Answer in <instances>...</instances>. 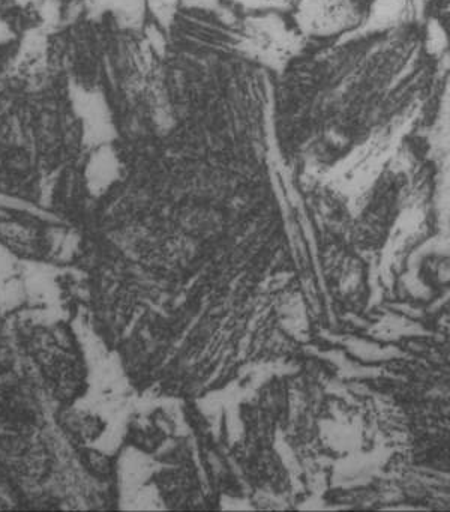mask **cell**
<instances>
[{"label":"cell","mask_w":450,"mask_h":512,"mask_svg":"<svg viewBox=\"0 0 450 512\" xmlns=\"http://www.w3.org/2000/svg\"><path fill=\"white\" fill-rule=\"evenodd\" d=\"M434 19L450 49V0H435Z\"/></svg>","instance_id":"3957f363"},{"label":"cell","mask_w":450,"mask_h":512,"mask_svg":"<svg viewBox=\"0 0 450 512\" xmlns=\"http://www.w3.org/2000/svg\"><path fill=\"white\" fill-rule=\"evenodd\" d=\"M248 52L252 58L269 67L287 64L296 53V37L279 19L264 17L246 31Z\"/></svg>","instance_id":"7a4b0ae2"},{"label":"cell","mask_w":450,"mask_h":512,"mask_svg":"<svg viewBox=\"0 0 450 512\" xmlns=\"http://www.w3.org/2000/svg\"><path fill=\"white\" fill-rule=\"evenodd\" d=\"M359 22V10L351 0H303L297 25L305 34L329 37Z\"/></svg>","instance_id":"6da1fadb"}]
</instances>
